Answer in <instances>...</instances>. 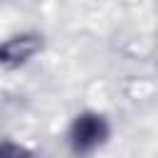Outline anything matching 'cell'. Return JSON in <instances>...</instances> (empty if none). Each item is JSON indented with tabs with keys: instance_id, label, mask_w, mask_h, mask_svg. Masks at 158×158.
I'll return each instance as SVG.
<instances>
[{
	"instance_id": "obj_2",
	"label": "cell",
	"mask_w": 158,
	"mask_h": 158,
	"mask_svg": "<svg viewBox=\"0 0 158 158\" xmlns=\"http://www.w3.org/2000/svg\"><path fill=\"white\" fill-rule=\"evenodd\" d=\"M40 47V40L37 37H12L7 40L2 47H0V62L2 64H10V67H17L22 62H27Z\"/></svg>"
},
{
	"instance_id": "obj_1",
	"label": "cell",
	"mask_w": 158,
	"mask_h": 158,
	"mask_svg": "<svg viewBox=\"0 0 158 158\" xmlns=\"http://www.w3.org/2000/svg\"><path fill=\"white\" fill-rule=\"evenodd\" d=\"M106 138V123L96 114H84L72 126V143L77 151H91Z\"/></svg>"
}]
</instances>
